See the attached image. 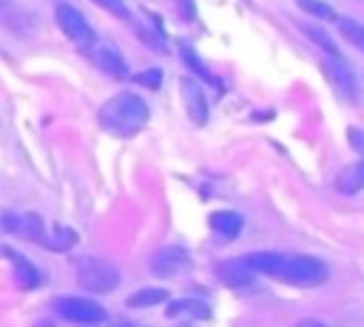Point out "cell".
I'll return each instance as SVG.
<instances>
[{"label":"cell","mask_w":364,"mask_h":327,"mask_svg":"<svg viewBox=\"0 0 364 327\" xmlns=\"http://www.w3.org/2000/svg\"><path fill=\"white\" fill-rule=\"evenodd\" d=\"M179 54H182V60H185V65L193 71V74H199V77H205V80H210V74H208V68H205V63L199 60V54H196V48L191 45V43H179Z\"/></svg>","instance_id":"obj_21"},{"label":"cell","mask_w":364,"mask_h":327,"mask_svg":"<svg viewBox=\"0 0 364 327\" xmlns=\"http://www.w3.org/2000/svg\"><path fill=\"white\" fill-rule=\"evenodd\" d=\"M17 225H20V216L17 213H0V227L6 230V233H17Z\"/></svg>","instance_id":"obj_25"},{"label":"cell","mask_w":364,"mask_h":327,"mask_svg":"<svg viewBox=\"0 0 364 327\" xmlns=\"http://www.w3.org/2000/svg\"><path fill=\"white\" fill-rule=\"evenodd\" d=\"M301 31L307 34V40H310V43H316L321 51H327L330 57H336V60H338V45L333 43V37H330L321 26H316V23H301Z\"/></svg>","instance_id":"obj_15"},{"label":"cell","mask_w":364,"mask_h":327,"mask_svg":"<svg viewBox=\"0 0 364 327\" xmlns=\"http://www.w3.org/2000/svg\"><path fill=\"white\" fill-rule=\"evenodd\" d=\"M324 74L330 77V82L341 91V97H347V100H355V94H358V88H355V80H353V74L347 71V65H341L338 60H327L324 65Z\"/></svg>","instance_id":"obj_11"},{"label":"cell","mask_w":364,"mask_h":327,"mask_svg":"<svg viewBox=\"0 0 364 327\" xmlns=\"http://www.w3.org/2000/svg\"><path fill=\"white\" fill-rule=\"evenodd\" d=\"M37 327H51V324H48V321H40V324H37Z\"/></svg>","instance_id":"obj_29"},{"label":"cell","mask_w":364,"mask_h":327,"mask_svg":"<svg viewBox=\"0 0 364 327\" xmlns=\"http://www.w3.org/2000/svg\"><path fill=\"white\" fill-rule=\"evenodd\" d=\"M336 188H338L341 193H358V191L364 188V159H361V162L347 165V168L338 173Z\"/></svg>","instance_id":"obj_13"},{"label":"cell","mask_w":364,"mask_h":327,"mask_svg":"<svg viewBox=\"0 0 364 327\" xmlns=\"http://www.w3.org/2000/svg\"><path fill=\"white\" fill-rule=\"evenodd\" d=\"M253 273L273 276L279 282L296 284V287H316L327 282V264L316 256L301 253H279V250H256L242 259Z\"/></svg>","instance_id":"obj_1"},{"label":"cell","mask_w":364,"mask_h":327,"mask_svg":"<svg viewBox=\"0 0 364 327\" xmlns=\"http://www.w3.org/2000/svg\"><path fill=\"white\" fill-rule=\"evenodd\" d=\"M97 119L114 136H134L148 122V105L142 97L122 91V94H114L108 102H102Z\"/></svg>","instance_id":"obj_2"},{"label":"cell","mask_w":364,"mask_h":327,"mask_svg":"<svg viewBox=\"0 0 364 327\" xmlns=\"http://www.w3.org/2000/svg\"><path fill=\"white\" fill-rule=\"evenodd\" d=\"M119 270L97 256H85L77 262V284L88 293H114L119 287Z\"/></svg>","instance_id":"obj_3"},{"label":"cell","mask_w":364,"mask_h":327,"mask_svg":"<svg viewBox=\"0 0 364 327\" xmlns=\"http://www.w3.org/2000/svg\"><path fill=\"white\" fill-rule=\"evenodd\" d=\"M100 9H105L108 14H114L117 20H128L131 17V11H128V6H125V0H94Z\"/></svg>","instance_id":"obj_24"},{"label":"cell","mask_w":364,"mask_h":327,"mask_svg":"<svg viewBox=\"0 0 364 327\" xmlns=\"http://www.w3.org/2000/svg\"><path fill=\"white\" fill-rule=\"evenodd\" d=\"M54 307L65 321H74V324H100V321H105V310L97 301L82 299V296H63V299H57Z\"/></svg>","instance_id":"obj_6"},{"label":"cell","mask_w":364,"mask_h":327,"mask_svg":"<svg viewBox=\"0 0 364 327\" xmlns=\"http://www.w3.org/2000/svg\"><path fill=\"white\" fill-rule=\"evenodd\" d=\"M191 264V256L185 247L179 245H168V247H159L154 256H151V273L159 276V279H171L176 276L179 270H185Z\"/></svg>","instance_id":"obj_7"},{"label":"cell","mask_w":364,"mask_h":327,"mask_svg":"<svg viewBox=\"0 0 364 327\" xmlns=\"http://www.w3.org/2000/svg\"><path fill=\"white\" fill-rule=\"evenodd\" d=\"M136 34H139V40L148 43L151 48H165V40H162V37H154V31H148V28H136Z\"/></svg>","instance_id":"obj_26"},{"label":"cell","mask_w":364,"mask_h":327,"mask_svg":"<svg viewBox=\"0 0 364 327\" xmlns=\"http://www.w3.org/2000/svg\"><path fill=\"white\" fill-rule=\"evenodd\" d=\"M350 142H353V148H355L358 154H364V131L350 128Z\"/></svg>","instance_id":"obj_27"},{"label":"cell","mask_w":364,"mask_h":327,"mask_svg":"<svg viewBox=\"0 0 364 327\" xmlns=\"http://www.w3.org/2000/svg\"><path fill=\"white\" fill-rule=\"evenodd\" d=\"M179 94H182V105L188 111V117L193 119V125H205L208 122V100L202 85L193 77H182L179 80Z\"/></svg>","instance_id":"obj_8"},{"label":"cell","mask_w":364,"mask_h":327,"mask_svg":"<svg viewBox=\"0 0 364 327\" xmlns=\"http://www.w3.org/2000/svg\"><path fill=\"white\" fill-rule=\"evenodd\" d=\"M74 242H77V233H74L71 227H63V225L54 227L51 239H43V245H46L48 250H68Z\"/></svg>","instance_id":"obj_20"},{"label":"cell","mask_w":364,"mask_h":327,"mask_svg":"<svg viewBox=\"0 0 364 327\" xmlns=\"http://www.w3.org/2000/svg\"><path fill=\"white\" fill-rule=\"evenodd\" d=\"M336 26H338V34H341L347 43H353L355 48H361V51H364V26H361L358 20L336 17Z\"/></svg>","instance_id":"obj_18"},{"label":"cell","mask_w":364,"mask_h":327,"mask_svg":"<svg viewBox=\"0 0 364 327\" xmlns=\"http://www.w3.org/2000/svg\"><path fill=\"white\" fill-rule=\"evenodd\" d=\"M162 301H168L165 287H142V290L128 296V307H154V304H162Z\"/></svg>","instance_id":"obj_16"},{"label":"cell","mask_w":364,"mask_h":327,"mask_svg":"<svg viewBox=\"0 0 364 327\" xmlns=\"http://www.w3.org/2000/svg\"><path fill=\"white\" fill-rule=\"evenodd\" d=\"M0 26L6 28V31H11V34H28L34 26H37V20L17 3V0H0Z\"/></svg>","instance_id":"obj_9"},{"label":"cell","mask_w":364,"mask_h":327,"mask_svg":"<svg viewBox=\"0 0 364 327\" xmlns=\"http://www.w3.org/2000/svg\"><path fill=\"white\" fill-rule=\"evenodd\" d=\"M82 51H85V57L91 60V65H97L100 71H105V74H111V77H125V74H128L125 57H122V51H119L111 40L94 37Z\"/></svg>","instance_id":"obj_5"},{"label":"cell","mask_w":364,"mask_h":327,"mask_svg":"<svg viewBox=\"0 0 364 327\" xmlns=\"http://www.w3.org/2000/svg\"><path fill=\"white\" fill-rule=\"evenodd\" d=\"M296 3H299V9H301V11H307V14L318 17V20H336L333 6H330V3H324V0H296Z\"/></svg>","instance_id":"obj_22"},{"label":"cell","mask_w":364,"mask_h":327,"mask_svg":"<svg viewBox=\"0 0 364 327\" xmlns=\"http://www.w3.org/2000/svg\"><path fill=\"white\" fill-rule=\"evenodd\" d=\"M134 82L136 85H145V88H159L162 85V71L159 68H145V71L134 74Z\"/></svg>","instance_id":"obj_23"},{"label":"cell","mask_w":364,"mask_h":327,"mask_svg":"<svg viewBox=\"0 0 364 327\" xmlns=\"http://www.w3.org/2000/svg\"><path fill=\"white\" fill-rule=\"evenodd\" d=\"M304 327H324V324H318V321H307Z\"/></svg>","instance_id":"obj_28"},{"label":"cell","mask_w":364,"mask_h":327,"mask_svg":"<svg viewBox=\"0 0 364 327\" xmlns=\"http://www.w3.org/2000/svg\"><path fill=\"white\" fill-rule=\"evenodd\" d=\"M9 259H11L14 282H17L23 290H34V287H40V273H37V267H34L26 256H20V253H11V250H9Z\"/></svg>","instance_id":"obj_12"},{"label":"cell","mask_w":364,"mask_h":327,"mask_svg":"<svg viewBox=\"0 0 364 327\" xmlns=\"http://www.w3.org/2000/svg\"><path fill=\"white\" fill-rule=\"evenodd\" d=\"M216 276L228 284V287H236V290H250L256 287V273L242 262V259H233V262H225L216 267Z\"/></svg>","instance_id":"obj_10"},{"label":"cell","mask_w":364,"mask_h":327,"mask_svg":"<svg viewBox=\"0 0 364 327\" xmlns=\"http://www.w3.org/2000/svg\"><path fill=\"white\" fill-rule=\"evenodd\" d=\"M17 233L26 236L28 242H43L46 233H43V219L37 213H23L20 216V225H17Z\"/></svg>","instance_id":"obj_19"},{"label":"cell","mask_w":364,"mask_h":327,"mask_svg":"<svg viewBox=\"0 0 364 327\" xmlns=\"http://www.w3.org/2000/svg\"><path fill=\"white\" fill-rule=\"evenodd\" d=\"M54 17H57V26L63 28V34H65L74 45L85 48V45L94 40V28L88 26V20L82 17V11H80L77 6L60 0V3L54 6Z\"/></svg>","instance_id":"obj_4"},{"label":"cell","mask_w":364,"mask_h":327,"mask_svg":"<svg viewBox=\"0 0 364 327\" xmlns=\"http://www.w3.org/2000/svg\"><path fill=\"white\" fill-rule=\"evenodd\" d=\"M168 316H193V318H208V316H210V310H208V304H205V301H199V299H179V301H173V304L168 307Z\"/></svg>","instance_id":"obj_17"},{"label":"cell","mask_w":364,"mask_h":327,"mask_svg":"<svg viewBox=\"0 0 364 327\" xmlns=\"http://www.w3.org/2000/svg\"><path fill=\"white\" fill-rule=\"evenodd\" d=\"M210 227L225 236V239H233L239 230H242V216L236 210H219V213H210Z\"/></svg>","instance_id":"obj_14"}]
</instances>
